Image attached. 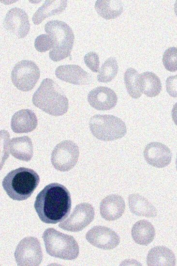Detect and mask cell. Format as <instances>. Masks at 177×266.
I'll list each match as a JSON object with an SVG mask.
<instances>
[{
  "instance_id": "1",
  "label": "cell",
  "mask_w": 177,
  "mask_h": 266,
  "mask_svg": "<svg viewBox=\"0 0 177 266\" xmlns=\"http://www.w3.org/2000/svg\"><path fill=\"white\" fill-rule=\"evenodd\" d=\"M34 207L40 219L45 223L56 224L70 213L71 198L63 185L53 183L46 186L37 195Z\"/></svg>"
},
{
  "instance_id": "2",
  "label": "cell",
  "mask_w": 177,
  "mask_h": 266,
  "mask_svg": "<svg viewBox=\"0 0 177 266\" xmlns=\"http://www.w3.org/2000/svg\"><path fill=\"white\" fill-rule=\"evenodd\" d=\"M32 101L36 107L55 116L64 114L69 108L68 99L61 88L48 78L43 80L34 93Z\"/></svg>"
},
{
  "instance_id": "3",
  "label": "cell",
  "mask_w": 177,
  "mask_h": 266,
  "mask_svg": "<svg viewBox=\"0 0 177 266\" xmlns=\"http://www.w3.org/2000/svg\"><path fill=\"white\" fill-rule=\"evenodd\" d=\"M39 182V176L34 170L20 167L8 173L2 185L10 198L14 200L23 201L31 195Z\"/></svg>"
},
{
  "instance_id": "4",
  "label": "cell",
  "mask_w": 177,
  "mask_h": 266,
  "mask_svg": "<svg viewBox=\"0 0 177 266\" xmlns=\"http://www.w3.org/2000/svg\"><path fill=\"white\" fill-rule=\"evenodd\" d=\"M44 30L54 42L53 47L49 52L51 60L58 62L70 56L74 36L70 26L62 21L50 20L45 24Z\"/></svg>"
},
{
  "instance_id": "5",
  "label": "cell",
  "mask_w": 177,
  "mask_h": 266,
  "mask_svg": "<svg viewBox=\"0 0 177 266\" xmlns=\"http://www.w3.org/2000/svg\"><path fill=\"white\" fill-rule=\"evenodd\" d=\"M42 238L46 252L53 257L72 260L79 255L78 244L71 235L49 228L44 231Z\"/></svg>"
},
{
  "instance_id": "6",
  "label": "cell",
  "mask_w": 177,
  "mask_h": 266,
  "mask_svg": "<svg viewBox=\"0 0 177 266\" xmlns=\"http://www.w3.org/2000/svg\"><path fill=\"white\" fill-rule=\"evenodd\" d=\"M89 127L92 135L102 141L116 140L127 133L125 123L112 115H94L89 120Z\"/></svg>"
},
{
  "instance_id": "7",
  "label": "cell",
  "mask_w": 177,
  "mask_h": 266,
  "mask_svg": "<svg viewBox=\"0 0 177 266\" xmlns=\"http://www.w3.org/2000/svg\"><path fill=\"white\" fill-rule=\"evenodd\" d=\"M40 76L39 68L35 63L22 60L13 67L11 78L12 83L18 90L27 92L33 88Z\"/></svg>"
},
{
  "instance_id": "8",
  "label": "cell",
  "mask_w": 177,
  "mask_h": 266,
  "mask_svg": "<svg viewBox=\"0 0 177 266\" xmlns=\"http://www.w3.org/2000/svg\"><path fill=\"white\" fill-rule=\"evenodd\" d=\"M79 155L78 146L72 141H63L58 143L53 150L51 162L56 170L67 172L76 164Z\"/></svg>"
},
{
  "instance_id": "9",
  "label": "cell",
  "mask_w": 177,
  "mask_h": 266,
  "mask_svg": "<svg viewBox=\"0 0 177 266\" xmlns=\"http://www.w3.org/2000/svg\"><path fill=\"white\" fill-rule=\"evenodd\" d=\"M14 256L17 266H38L43 259L39 240L33 236L24 238L16 246Z\"/></svg>"
},
{
  "instance_id": "10",
  "label": "cell",
  "mask_w": 177,
  "mask_h": 266,
  "mask_svg": "<svg viewBox=\"0 0 177 266\" xmlns=\"http://www.w3.org/2000/svg\"><path fill=\"white\" fill-rule=\"evenodd\" d=\"M94 215V208L90 204L79 203L74 207L69 218L59 224V227L70 232L80 231L92 221Z\"/></svg>"
},
{
  "instance_id": "11",
  "label": "cell",
  "mask_w": 177,
  "mask_h": 266,
  "mask_svg": "<svg viewBox=\"0 0 177 266\" xmlns=\"http://www.w3.org/2000/svg\"><path fill=\"white\" fill-rule=\"evenodd\" d=\"M86 238L92 246L105 250L115 248L120 242V237L115 231L103 226L93 227L87 232Z\"/></svg>"
},
{
  "instance_id": "12",
  "label": "cell",
  "mask_w": 177,
  "mask_h": 266,
  "mask_svg": "<svg viewBox=\"0 0 177 266\" xmlns=\"http://www.w3.org/2000/svg\"><path fill=\"white\" fill-rule=\"evenodd\" d=\"M3 25L7 31L18 38L26 36L30 29L27 14L24 10L18 7L13 8L8 11Z\"/></svg>"
},
{
  "instance_id": "13",
  "label": "cell",
  "mask_w": 177,
  "mask_h": 266,
  "mask_svg": "<svg viewBox=\"0 0 177 266\" xmlns=\"http://www.w3.org/2000/svg\"><path fill=\"white\" fill-rule=\"evenodd\" d=\"M170 149L159 142H151L148 144L144 150V157L146 162L151 166L158 168L168 165L172 159Z\"/></svg>"
},
{
  "instance_id": "14",
  "label": "cell",
  "mask_w": 177,
  "mask_h": 266,
  "mask_svg": "<svg viewBox=\"0 0 177 266\" xmlns=\"http://www.w3.org/2000/svg\"><path fill=\"white\" fill-rule=\"evenodd\" d=\"M88 101L89 105L99 110H107L116 106L118 97L111 89L99 86L91 90L88 94Z\"/></svg>"
},
{
  "instance_id": "15",
  "label": "cell",
  "mask_w": 177,
  "mask_h": 266,
  "mask_svg": "<svg viewBox=\"0 0 177 266\" xmlns=\"http://www.w3.org/2000/svg\"><path fill=\"white\" fill-rule=\"evenodd\" d=\"M55 75L60 80L75 85H86L91 79L88 73L76 64L60 65L56 69Z\"/></svg>"
},
{
  "instance_id": "16",
  "label": "cell",
  "mask_w": 177,
  "mask_h": 266,
  "mask_svg": "<svg viewBox=\"0 0 177 266\" xmlns=\"http://www.w3.org/2000/svg\"><path fill=\"white\" fill-rule=\"evenodd\" d=\"M125 203L122 197L117 194H111L103 198L100 204L101 217L108 221L120 218L124 212Z\"/></svg>"
},
{
  "instance_id": "17",
  "label": "cell",
  "mask_w": 177,
  "mask_h": 266,
  "mask_svg": "<svg viewBox=\"0 0 177 266\" xmlns=\"http://www.w3.org/2000/svg\"><path fill=\"white\" fill-rule=\"evenodd\" d=\"M38 121L33 111L29 109H22L16 111L12 116L11 127L16 133H26L34 130Z\"/></svg>"
},
{
  "instance_id": "18",
  "label": "cell",
  "mask_w": 177,
  "mask_h": 266,
  "mask_svg": "<svg viewBox=\"0 0 177 266\" xmlns=\"http://www.w3.org/2000/svg\"><path fill=\"white\" fill-rule=\"evenodd\" d=\"M11 154L20 160L29 161L33 154V147L31 139L27 136L12 139L9 142Z\"/></svg>"
},
{
  "instance_id": "19",
  "label": "cell",
  "mask_w": 177,
  "mask_h": 266,
  "mask_svg": "<svg viewBox=\"0 0 177 266\" xmlns=\"http://www.w3.org/2000/svg\"><path fill=\"white\" fill-rule=\"evenodd\" d=\"M128 203L130 211L135 215L147 218H154L157 215L155 206L148 199L138 194L129 195Z\"/></svg>"
},
{
  "instance_id": "20",
  "label": "cell",
  "mask_w": 177,
  "mask_h": 266,
  "mask_svg": "<svg viewBox=\"0 0 177 266\" xmlns=\"http://www.w3.org/2000/svg\"><path fill=\"white\" fill-rule=\"evenodd\" d=\"M67 6V0H46L34 13L32 20L35 25L40 24L45 18L59 15Z\"/></svg>"
},
{
  "instance_id": "21",
  "label": "cell",
  "mask_w": 177,
  "mask_h": 266,
  "mask_svg": "<svg viewBox=\"0 0 177 266\" xmlns=\"http://www.w3.org/2000/svg\"><path fill=\"white\" fill-rule=\"evenodd\" d=\"M147 265L151 266H175L176 258L174 252L165 246H157L148 251Z\"/></svg>"
},
{
  "instance_id": "22",
  "label": "cell",
  "mask_w": 177,
  "mask_h": 266,
  "mask_svg": "<svg viewBox=\"0 0 177 266\" xmlns=\"http://www.w3.org/2000/svg\"><path fill=\"white\" fill-rule=\"evenodd\" d=\"M131 234L135 243L141 245L147 246L153 240L155 230L150 222L143 219L133 224Z\"/></svg>"
},
{
  "instance_id": "23",
  "label": "cell",
  "mask_w": 177,
  "mask_h": 266,
  "mask_svg": "<svg viewBox=\"0 0 177 266\" xmlns=\"http://www.w3.org/2000/svg\"><path fill=\"white\" fill-rule=\"evenodd\" d=\"M138 81L141 91L147 96H156L162 90L160 79L154 73L147 71L139 74Z\"/></svg>"
},
{
  "instance_id": "24",
  "label": "cell",
  "mask_w": 177,
  "mask_h": 266,
  "mask_svg": "<svg viewBox=\"0 0 177 266\" xmlns=\"http://www.w3.org/2000/svg\"><path fill=\"white\" fill-rule=\"evenodd\" d=\"M95 9L101 17L110 19L121 15L123 11V5L119 0H98L95 2Z\"/></svg>"
},
{
  "instance_id": "25",
  "label": "cell",
  "mask_w": 177,
  "mask_h": 266,
  "mask_svg": "<svg viewBox=\"0 0 177 266\" xmlns=\"http://www.w3.org/2000/svg\"><path fill=\"white\" fill-rule=\"evenodd\" d=\"M139 74L133 68H128L124 75L125 86L129 94L133 98L137 99L142 95L139 86Z\"/></svg>"
},
{
  "instance_id": "26",
  "label": "cell",
  "mask_w": 177,
  "mask_h": 266,
  "mask_svg": "<svg viewBox=\"0 0 177 266\" xmlns=\"http://www.w3.org/2000/svg\"><path fill=\"white\" fill-rule=\"evenodd\" d=\"M118 70V63L115 58L110 57L102 64L97 80L99 82L107 83L111 81L116 77Z\"/></svg>"
},
{
  "instance_id": "27",
  "label": "cell",
  "mask_w": 177,
  "mask_h": 266,
  "mask_svg": "<svg viewBox=\"0 0 177 266\" xmlns=\"http://www.w3.org/2000/svg\"><path fill=\"white\" fill-rule=\"evenodd\" d=\"M162 62L168 71H177V47H171L166 49L163 55Z\"/></svg>"
},
{
  "instance_id": "28",
  "label": "cell",
  "mask_w": 177,
  "mask_h": 266,
  "mask_svg": "<svg viewBox=\"0 0 177 266\" xmlns=\"http://www.w3.org/2000/svg\"><path fill=\"white\" fill-rule=\"evenodd\" d=\"M53 46V39L48 34H41L36 38L34 41L35 48L40 52H44L51 49Z\"/></svg>"
},
{
  "instance_id": "29",
  "label": "cell",
  "mask_w": 177,
  "mask_h": 266,
  "mask_svg": "<svg viewBox=\"0 0 177 266\" xmlns=\"http://www.w3.org/2000/svg\"><path fill=\"white\" fill-rule=\"evenodd\" d=\"M84 62L87 66L93 72L99 71L100 61L98 54L94 52H89L84 56Z\"/></svg>"
},
{
  "instance_id": "30",
  "label": "cell",
  "mask_w": 177,
  "mask_h": 266,
  "mask_svg": "<svg viewBox=\"0 0 177 266\" xmlns=\"http://www.w3.org/2000/svg\"><path fill=\"white\" fill-rule=\"evenodd\" d=\"M166 89L170 96L177 97V75L167 78L166 80Z\"/></svg>"
},
{
  "instance_id": "31",
  "label": "cell",
  "mask_w": 177,
  "mask_h": 266,
  "mask_svg": "<svg viewBox=\"0 0 177 266\" xmlns=\"http://www.w3.org/2000/svg\"><path fill=\"white\" fill-rule=\"evenodd\" d=\"M172 118L175 124L177 126V102L173 106L172 110Z\"/></svg>"
},
{
  "instance_id": "32",
  "label": "cell",
  "mask_w": 177,
  "mask_h": 266,
  "mask_svg": "<svg viewBox=\"0 0 177 266\" xmlns=\"http://www.w3.org/2000/svg\"><path fill=\"white\" fill-rule=\"evenodd\" d=\"M174 11L176 16H177V0L175 2L174 4Z\"/></svg>"
},
{
  "instance_id": "33",
  "label": "cell",
  "mask_w": 177,
  "mask_h": 266,
  "mask_svg": "<svg viewBox=\"0 0 177 266\" xmlns=\"http://www.w3.org/2000/svg\"><path fill=\"white\" fill-rule=\"evenodd\" d=\"M176 170H177V158H176Z\"/></svg>"
}]
</instances>
